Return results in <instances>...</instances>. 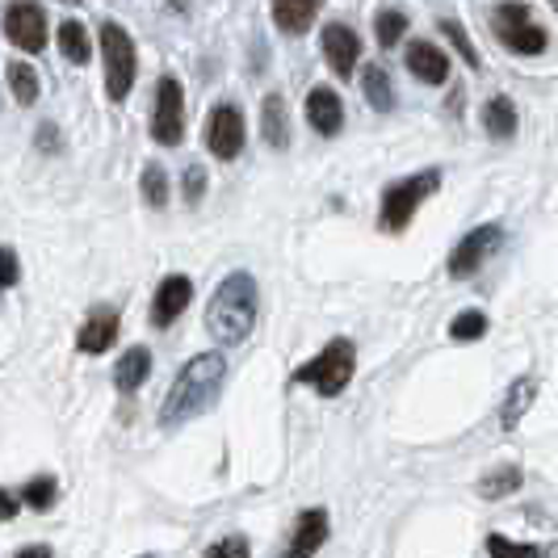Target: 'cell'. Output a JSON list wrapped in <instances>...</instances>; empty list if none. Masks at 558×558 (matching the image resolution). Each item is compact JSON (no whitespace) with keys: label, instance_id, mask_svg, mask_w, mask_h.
Returning a JSON list of instances; mask_svg holds the SVG:
<instances>
[{"label":"cell","instance_id":"3957f363","mask_svg":"<svg viewBox=\"0 0 558 558\" xmlns=\"http://www.w3.org/2000/svg\"><path fill=\"white\" fill-rule=\"evenodd\" d=\"M353 369H357V349H353V340L336 336V340L324 344V353H319L315 362L294 369V383H299V387H315V395H324V399H336V395L353 383Z\"/></svg>","mask_w":558,"mask_h":558},{"label":"cell","instance_id":"4dcf8cb0","mask_svg":"<svg viewBox=\"0 0 558 558\" xmlns=\"http://www.w3.org/2000/svg\"><path fill=\"white\" fill-rule=\"evenodd\" d=\"M22 278V265H17V252L13 248H0V290H9V286H17Z\"/></svg>","mask_w":558,"mask_h":558},{"label":"cell","instance_id":"8fae6325","mask_svg":"<svg viewBox=\"0 0 558 558\" xmlns=\"http://www.w3.org/2000/svg\"><path fill=\"white\" fill-rule=\"evenodd\" d=\"M190 299H194V281L185 278V274L165 278L160 290H156V299H151V324H156V328H168L172 319H181V311L190 307Z\"/></svg>","mask_w":558,"mask_h":558},{"label":"cell","instance_id":"484cf974","mask_svg":"<svg viewBox=\"0 0 558 558\" xmlns=\"http://www.w3.org/2000/svg\"><path fill=\"white\" fill-rule=\"evenodd\" d=\"M22 496H26V508H34V512H47V508L56 504V496H59V483L51 475H38V478H29Z\"/></svg>","mask_w":558,"mask_h":558},{"label":"cell","instance_id":"83f0119b","mask_svg":"<svg viewBox=\"0 0 558 558\" xmlns=\"http://www.w3.org/2000/svg\"><path fill=\"white\" fill-rule=\"evenodd\" d=\"M449 336H453V340H483V336H487V315H483V311H462V315L449 324Z\"/></svg>","mask_w":558,"mask_h":558},{"label":"cell","instance_id":"ba28073f","mask_svg":"<svg viewBox=\"0 0 558 558\" xmlns=\"http://www.w3.org/2000/svg\"><path fill=\"white\" fill-rule=\"evenodd\" d=\"M500 240H504V231L496 223H483L475 227V231H466L462 240H458V248L449 252V278H458V281H466V278H475L478 269H483V260H492V252L500 248Z\"/></svg>","mask_w":558,"mask_h":558},{"label":"cell","instance_id":"8d00e7d4","mask_svg":"<svg viewBox=\"0 0 558 558\" xmlns=\"http://www.w3.org/2000/svg\"><path fill=\"white\" fill-rule=\"evenodd\" d=\"M17 555H22V558H29V555H43V558H47V555H51V546H22Z\"/></svg>","mask_w":558,"mask_h":558},{"label":"cell","instance_id":"2e32d148","mask_svg":"<svg viewBox=\"0 0 558 558\" xmlns=\"http://www.w3.org/2000/svg\"><path fill=\"white\" fill-rule=\"evenodd\" d=\"M328 542V512L324 508H307L294 525V537H290V555H315L319 546Z\"/></svg>","mask_w":558,"mask_h":558},{"label":"cell","instance_id":"30bf717a","mask_svg":"<svg viewBox=\"0 0 558 558\" xmlns=\"http://www.w3.org/2000/svg\"><path fill=\"white\" fill-rule=\"evenodd\" d=\"M206 147L219 160H235L244 151V118L235 106H215L206 118Z\"/></svg>","mask_w":558,"mask_h":558},{"label":"cell","instance_id":"52a82bcc","mask_svg":"<svg viewBox=\"0 0 558 558\" xmlns=\"http://www.w3.org/2000/svg\"><path fill=\"white\" fill-rule=\"evenodd\" d=\"M151 140L160 147H177L185 140V97L177 76H160L156 84V113H151Z\"/></svg>","mask_w":558,"mask_h":558},{"label":"cell","instance_id":"d590c367","mask_svg":"<svg viewBox=\"0 0 558 558\" xmlns=\"http://www.w3.org/2000/svg\"><path fill=\"white\" fill-rule=\"evenodd\" d=\"M38 143H43V151H56V147H59L56 122H47V126H43V140H38Z\"/></svg>","mask_w":558,"mask_h":558},{"label":"cell","instance_id":"9c48e42d","mask_svg":"<svg viewBox=\"0 0 558 558\" xmlns=\"http://www.w3.org/2000/svg\"><path fill=\"white\" fill-rule=\"evenodd\" d=\"M4 34H9V43H13L17 51L38 56V51L47 47V17H43V9H38L34 0H13V4L4 9Z\"/></svg>","mask_w":558,"mask_h":558},{"label":"cell","instance_id":"44dd1931","mask_svg":"<svg viewBox=\"0 0 558 558\" xmlns=\"http://www.w3.org/2000/svg\"><path fill=\"white\" fill-rule=\"evenodd\" d=\"M59 51H63V59H72V63H88L93 59V43H88L84 22H76V17L59 22Z\"/></svg>","mask_w":558,"mask_h":558},{"label":"cell","instance_id":"7402d4cb","mask_svg":"<svg viewBox=\"0 0 558 558\" xmlns=\"http://www.w3.org/2000/svg\"><path fill=\"white\" fill-rule=\"evenodd\" d=\"M362 84H365V101L374 106V110H391L395 106V88H391V76H387V68L383 63H369L365 68V76H362Z\"/></svg>","mask_w":558,"mask_h":558},{"label":"cell","instance_id":"603a6c76","mask_svg":"<svg viewBox=\"0 0 558 558\" xmlns=\"http://www.w3.org/2000/svg\"><path fill=\"white\" fill-rule=\"evenodd\" d=\"M9 88H13V97H17L22 106H34V101H38V93H43L38 72H34L29 63H9Z\"/></svg>","mask_w":558,"mask_h":558},{"label":"cell","instance_id":"d6a6232c","mask_svg":"<svg viewBox=\"0 0 558 558\" xmlns=\"http://www.w3.org/2000/svg\"><path fill=\"white\" fill-rule=\"evenodd\" d=\"M487 550H492V555H542L537 546H525V542H508V537H487Z\"/></svg>","mask_w":558,"mask_h":558},{"label":"cell","instance_id":"cb8c5ba5","mask_svg":"<svg viewBox=\"0 0 558 558\" xmlns=\"http://www.w3.org/2000/svg\"><path fill=\"white\" fill-rule=\"evenodd\" d=\"M517 487H521V471H517V466H500V471L483 475V483H478V492H483L487 500H504V496H517Z\"/></svg>","mask_w":558,"mask_h":558},{"label":"cell","instance_id":"7a4b0ae2","mask_svg":"<svg viewBox=\"0 0 558 558\" xmlns=\"http://www.w3.org/2000/svg\"><path fill=\"white\" fill-rule=\"evenodd\" d=\"M256 324V281L252 274H227L206 307V332L219 344H244Z\"/></svg>","mask_w":558,"mask_h":558},{"label":"cell","instance_id":"7c38bea8","mask_svg":"<svg viewBox=\"0 0 558 558\" xmlns=\"http://www.w3.org/2000/svg\"><path fill=\"white\" fill-rule=\"evenodd\" d=\"M324 59H328V68H332L336 76H349L353 68H357V59H362V38L353 34L349 26H340V22H332V26H324Z\"/></svg>","mask_w":558,"mask_h":558},{"label":"cell","instance_id":"f1b7e54d","mask_svg":"<svg viewBox=\"0 0 558 558\" xmlns=\"http://www.w3.org/2000/svg\"><path fill=\"white\" fill-rule=\"evenodd\" d=\"M403 29H408V17H403L399 9L378 13V22H374V34H378V43H383V47H395V43L403 38Z\"/></svg>","mask_w":558,"mask_h":558},{"label":"cell","instance_id":"ac0fdd59","mask_svg":"<svg viewBox=\"0 0 558 558\" xmlns=\"http://www.w3.org/2000/svg\"><path fill=\"white\" fill-rule=\"evenodd\" d=\"M260 135H265L269 147H278V151L290 147V113H286L281 93H269L265 106H260Z\"/></svg>","mask_w":558,"mask_h":558},{"label":"cell","instance_id":"4316f807","mask_svg":"<svg viewBox=\"0 0 558 558\" xmlns=\"http://www.w3.org/2000/svg\"><path fill=\"white\" fill-rule=\"evenodd\" d=\"M143 197H147V206H168V177L160 165H147L143 168Z\"/></svg>","mask_w":558,"mask_h":558},{"label":"cell","instance_id":"d6986e66","mask_svg":"<svg viewBox=\"0 0 558 558\" xmlns=\"http://www.w3.org/2000/svg\"><path fill=\"white\" fill-rule=\"evenodd\" d=\"M324 0H274V22L281 34H307Z\"/></svg>","mask_w":558,"mask_h":558},{"label":"cell","instance_id":"e0dca14e","mask_svg":"<svg viewBox=\"0 0 558 558\" xmlns=\"http://www.w3.org/2000/svg\"><path fill=\"white\" fill-rule=\"evenodd\" d=\"M147 374H151V353L147 349H126L122 353V362L113 365V387L122 395H135L147 383Z\"/></svg>","mask_w":558,"mask_h":558},{"label":"cell","instance_id":"836d02e7","mask_svg":"<svg viewBox=\"0 0 558 558\" xmlns=\"http://www.w3.org/2000/svg\"><path fill=\"white\" fill-rule=\"evenodd\" d=\"M206 555H248V542L244 537H227V542H215Z\"/></svg>","mask_w":558,"mask_h":558},{"label":"cell","instance_id":"6da1fadb","mask_svg":"<svg viewBox=\"0 0 558 558\" xmlns=\"http://www.w3.org/2000/svg\"><path fill=\"white\" fill-rule=\"evenodd\" d=\"M223 378H227L223 353H197L194 362L177 374L165 408H160V424H165V428H181V424L197 420L215 399H219Z\"/></svg>","mask_w":558,"mask_h":558},{"label":"cell","instance_id":"ffe728a7","mask_svg":"<svg viewBox=\"0 0 558 558\" xmlns=\"http://www.w3.org/2000/svg\"><path fill=\"white\" fill-rule=\"evenodd\" d=\"M483 131H487L492 140H512V135H517V106H512L504 93L483 106Z\"/></svg>","mask_w":558,"mask_h":558},{"label":"cell","instance_id":"1f68e13d","mask_svg":"<svg viewBox=\"0 0 558 558\" xmlns=\"http://www.w3.org/2000/svg\"><path fill=\"white\" fill-rule=\"evenodd\" d=\"M202 194H206V172H202V165H190L185 168V202H202Z\"/></svg>","mask_w":558,"mask_h":558},{"label":"cell","instance_id":"5b68a950","mask_svg":"<svg viewBox=\"0 0 558 558\" xmlns=\"http://www.w3.org/2000/svg\"><path fill=\"white\" fill-rule=\"evenodd\" d=\"M101 59H106V93H110V101H126L135 72H140V59H135L131 34L118 22H101Z\"/></svg>","mask_w":558,"mask_h":558},{"label":"cell","instance_id":"f546056e","mask_svg":"<svg viewBox=\"0 0 558 558\" xmlns=\"http://www.w3.org/2000/svg\"><path fill=\"white\" fill-rule=\"evenodd\" d=\"M441 34H446L449 47H453L458 56L466 59L471 68H478V63H483V59H478V51L471 47V38H466V29H462V22H453V17H446V22H441Z\"/></svg>","mask_w":558,"mask_h":558},{"label":"cell","instance_id":"4fadbf2b","mask_svg":"<svg viewBox=\"0 0 558 558\" xmlns=\"http://www.w3.org/2000/svg\"><path fill=\"white\" fill-rule=\"evenodd\" d=\"M307 122L324 135V140L340 135V126H344V106H340L336 88H328V84H315V88H311L307 93Z\"/></svg>","mask_w":558,"mask_h":558},{"label":"cell","instance_id":"9a60e30c","mask_svg":"<svg viewBox=\"0 0 558 558\" xmlns=\"http://www.w3.org/2000/svg\"><path fill=\"white\" fill-rule=\"evenodd\" d=\"M113 340H118V311H110V307L93 311V315L84 319L81 336H76L81 353H106Z\"/></svg>","mask_w":558,"mask_h":558},{"label":"cell","instance_id":"e575fe53","mask_svg":"<svg viewBox=\"0 0 558 558\" xmlns=\"http://www.w3.org/2000/svg\"><path fill=\"white\" fill-rule=\"evenodd\" d=\"M13 517H17V496H9L0 487V521H13Z\"/></svg>","mask_w":558,"mask_h":558},{"label":"cell","instance_id":"5bb4252c","mask_svg":"<svg viewBox=\"0 0 558 558\" xmlns=\"http://www.w3.org/2000/svg\"><path fill=\"white\" fill-rule=\"evenodd\" d=\"M408 72L424 84H446L449 76V56L433 43H412L408 47Z\"/></svg>","mask_w":558,"mask_h":558},{"label":"cell","instance_id":"d4e9b609","mask_svg":"<svg viewBox=\"0 0 558 558\" xmlns=\"http://www.w3.org/2000/svg\"><path fill=\"white\" fill-rule=\"evenodd\" d=\"M533 391H537V387H533V378H521V383L508 391V403H504V416H500L504 428H517V420L525 416V408L533 403Z\"/></svg>","mask_w":558,"mask_h":558},{"label":"cell","instance_id":"8992f818","mask_svg":"<svg viewBox=\"0 0 558 558\" xmlns=\"http://www.w3.org/2000/svg\"><path fill=\"white\" fill-rule=\"evenodd\" d=\"M492 29H496V38L504 47L517 51V56H542L546 51V29L537 26L530 17V9L517 4V0H504L500 9L492 13Z\"/></svg>","mask_w":558,"mask_h":558},{"label":"cell","instance_id":"277c9868","mask_svg":"<svg viewBox=\"0 0 558 558\" xmlns=\"http://www.w3.org/2000/svg\"><path fill=\"white\" fill-rule=\"evenodd\" d=\"M437 190H441V172H437V168L395 181L391 190L383 194V219H378L383 231H403V227L412 223V215H416L420 206L437 194Z\"/></svg>","mask_w":558,"mask_h":558}]
</instances>
